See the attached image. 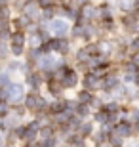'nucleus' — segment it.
I'll return each mask as SVG.
<instances>
[{
  "label": "nucleus",
  "mask_w": 139,
  "mask_h": 147,
  "mask_svg": "<svg viewBox=\"0 0 139 147\" xmlns=\"http://www.w3.org/2000/svg\"><path fill=\"white\" fill-rule=\"evenodd\" d=\"M27 92L29 90L25 86L23 78L21 80L15 78V80H11L6 88H0V98H2V101H8L10 105H19V103H23Z\"/></svg>",
  "instance_id": "1"
},
{
  "label": "nucleus",
  "mask_w": 139,
  "mask_h": 147,
  "mask_svg": "<svg viewBox=\"0 0 139 147\" xmlns=\"http://www.w3.org/2000/svg\"><path fill=\"white\" fill-rule=\"evenodd\" d=\"M48 103L50 98L44 96V92H27L25 99H23V105L27 109L29 115H40V113H48Z\"/></svg>",
  "instance_id": "2"
},
{
  "label": "nucleus",
  "mask_w": 139,
  "mask_h": 147,
  "mask_svg": "<svg viewBox=\"0 0 139 147\" xmlns=\"http://www.w3.org/2000/svg\"><path fill=\"white\" fill-rule=\"evenodd\" d=\"M69 63V57L65 55H59V54H44L40 59L36 61V69L44 75H54L61 65Z\"/></svg>",
  "instance_id": "3"
},
{
  "label": "nucleus",
  "mask_w": 139,
  "mask_h": 147,
  "mask_svg": "<svg viewBox=\"0 0 139 147\" xmlns=\"http://www.w3.org/2000/svg\"><path fill=\"white\" fill-rule=\"evenodd\" d=\"M118 25H120V33L126 34H137L139 33V13L137 11H130V13H118Z\"/></svg>",
  "instance_id": "4"
},
{
  "label": "nucleus",
  "mask_w": 139,
  "mask_h": 147,
  "mask_svg": "<svg viewBox=\"0 0 139 147\" xmlns=\"http://www.w3.org/2000/svg\"><path fill=\"white\" fill-rule=\"evenodd\" d=\"M23 82H25L29 92H42L44 84H46V75L40 73L38 69H32L31 73H27L23 76Z\"/></svg>",
  "instance_id": "5"
},
{
  "label": "nucleus",
  "mask_w": 139,
  "mask_h": 147,
  "mask_svg": "<svg viewBox=\"0 0 139 147\" xmlns=\"http://www.w3.org/2000/svg\"><path fill=\"white\" fill-rule=\"evenodd\" d=\"M71 27H73V23L63 19V17H54L52 21H48V29L50 33L54 34L57 38H63V36H69L71 34Z\"/></svg>",
  "instance_id": "6"
},
{
  "label": "nucleus",
  "mask_w": 139,
  "mask_h": 147,
  "mask_svg": "<svg viewBox=\"0 0 139 147\" xmlns=\"http://www.w3.org/2000/svg\"><path fill=\"white\" fill-rule=\"evenodd\" d=\"M101 78L103 76L95 75L93 71H88L82 75L80 78V88H86V90H90V92L93 94H99L101 92Z\"/></svg>",
  "instance_id": "7"
},
{
  "label": "nucleus",
  "mask_w": 139,
  "mask_h": 147,
  "mask_svg": "<svg viewBox=\"0 0 139 147\" xmlns=\"http://www.w3.org/2000/svg\"><path fill=\"white\" fill-rule=\"evenodd\" d=\"M21 13L25 17H29L31 21H40V16H42V8L38 6L36 0H27L25 6H23Z\"/></svg>",
  "instance_id": "8"
},
{
  "label": "nucleus",
  "mask_w": 139,
  "mask_h": 147,
  "mask_svg": "<svg viewBox=\"0 0 139 147\" xmlns=\"http://www.w3.org/2000/svg\"><path fill=\"white\" fill-rule=\"evenodd\" d=\"M114 132H116L118 136L126 138V140H130V138H134V122H130L128 119H122L118 120L116 124H114Z\"/></svg>",
  "instance_id": "9"
},
{
  "label": "nucleus",
  "mask_w": 139,
  "mask_h": 147,
  "mask_svg": "<svg viewBox=\"0 0 139 147\" xmlns=\"http://www.w3.org/2000/svg\"><path fill=\"white\" fill-rule=\"evenodd\" d=\"M90 57H91V54L88 52L86 44H80V46L73 52V63H88Z\"/></svg>",
  "instance_id": "10"
},
{
  "label": "nucleus",
  "mask_w": 139,
  "mask_h": 147,
  "mask_svg": "<svg viewBox=\"0 0 139 147\" xmlns=\"http://www.w3.org/2000/svg\"><path fill=\"white\" fill-rule=\"evenodd\" d=\"M95 128H97V124L91 119H88V120H82V124L78 126V130H76V132H78L80 136H84V138H88V140H90V136L95 132Z\"/></svg>",
  "instance_id": "11"
},
{
  "label": "nucleus",
  "mask_w": 139,
  "mask_h": 147,
  "mask_svg": "<svg viewBox=\"0 0 139 147\" xmlns=\"http://www.w3.org/2000/svg\"><path fill=\"white\" fill-rule=\"evenodd\" d=\"M8 42L11 46H27V33L25 31H13L10 34V40Z\"/></svg>",
  "instance_id": "12"
},
{
  "label": "nucleus",
  "mask_w": 139,
  "mask_h": 147,
  "mask_svg": "<svg viewBox=\"0 0 139 147\" xmlns=\"http://www.w3.org/2000/svg\"><path fill=\"white\" fill-rule=\"evenodd\" d=\"M93 96H95L93 92H90V90H86V88H80V90H76V94H75V99L78 101V103L90 105V103H91V99H93Z\"/></svg>",
  "instance_id": "13"
},
{
  "label": "nucleus",
  "mask_w": 139,
  "mask_h": 147,
  "mask_svg": "<svg viewBox=\"0 0 139 147\" xmlns=\"http://www.w3.org/2000/svg\"><path fill=\"white\" fill-rule=\"evenodd\" d=\"M90 142H93V147H99V145H103V143H107V134L97 126L95 132L90 136Z\"/></svg>",
  "instance_id": "14"
},
{
  "label": "nucleus",
  "mask_w": 139,
  "mask_h": 147,
  "mask_svg": "<svg viewBox=\"0 0 139 147\" xmlns=\"http://www.w3.org/2000/svg\"><path fill=\"white\" fill-rule=\"evenodd\" d=\"M91 107L90 105H84V103H76V109H75V115L76 117H80L82 120H88V119H91Z\"/></svg>",
  "instance_id": "15"
},
{
  "label": "nucleus",
  "mask_w": 139,
  "mask_h": 147,
  "mask_svg": "<svg viewBox=\"0 0 139 147\" xmlns=\"http://www.w3.org/2000/svg\"><path fill=\"white\" fill-rule=\"evenodd\" d=\"M107 143H109V145H111V147H124V145H126V138L118 136L116 132L112 130L111 134H109V136H107Z\"/></svg>",
  "instance_id": "16"
},
{
  "label": "nucleus",
  "mask_w": 139,
  "mask_h": 147,
  "mask_svg": "<svg viewBox=\"0 0 139 147\" xmlns=\"http://www.w3.org/2000/svg\"><path fill=\"white\" fill-rule=\"evenodd\" d=\"M86 140H88V138L80 136L78 132H75V134L67 140V145H71V147H86Z\"/></svg>",
  "instance_id": "17"
},
{
  "label": "nucleus",
  "mask_w": 139,
  "mask_h": 147,
  "mask_svg": "<svg viewBox=\"0 0 139 147\" xmlns=\"http://www.w3.org/2000/svg\"><path fill=\"white\" fill-rule=\"evenodd\" d=\"M54 17H57L55 6H52V8H42V16H40V21H42V23H48V21H52Z\"/></svg>",
  "instance_id": "18"
},
{
  "label": "nucleus",
  "mask_w": 139,
  "mask_h": 147,
  "mask_svg": "<svg viewBox=\"0 0 139 147\" xmlns=\"http://www.w3.org/2000/svg\"><path fill=\"white\" fill-rule=\"evenodd\" d=\"M11 80H15V76L11 73H8L6 69H0V88H6Z\"/></svg>",
  "instance_id": "19"
},
{
  "label": "nucleus",
  "mask_w": 139,
  "mask_h": 147,
  "mask_svg": "<svg viewBox=\"0 0 139 147\" xmlns=\"http://www.w3.org/2000/svg\"><path fill=\"white\" fill-rule=\"evenodd\" d=\"M11 57L10 54V42H0V63H4Z\"/></svg>",
  "instance_id": "20"
},
{
  "label": "nucleus",
  "mask_w": 139,
  "mask_h": 147,
  "mask_svg": "<svg viewBox=\"0 0 139 147\" xmlns=\"http://www.w3.org/2000/svg\"><path fill=\"white\" fill-rule=\"evenodd\" d=\"M128 52H130V54L139 52V33L134 34V36L130 38V42H128Z\"/></svg>",
  "instance_id": "21"
},
{
  "label": "nucleus",
  "mask_w": 139,
  "mask_h": 147,
  "mask_svg": "<svg viewBox=\"0 0 139 147\" xmlns=\"http://www.w3.org/2000/svg\"><path fill=\"white\" fill-rule=\"evenodd\" d=\"M120 78H122L124 84H135L137 75H135V73H120Z\"/></svg>",
  "instance_id": "22"
},
{
  "label": "nucleus",
  "mask_w": 139,
  "mask_h": 147,
  "mask_svg": "<svg viewBox=\"0 0 139 147\" xmlns=\"http://www.w3.org/2000/svg\"><path fill=\"white\" fill-rule=\"evenodd\" d=\"M40 8H52V6H57L59 0H36Z\"/></svg>",
  "instance_id": "23"
},
{
  "label": "nucleus",
  "mask_w": 139,
  "mask_h": 147,
  "mask_svg": "<svg viewBox=\"0 0 139 147\" xmlns=\"http://www.w3.org/2000/svg\"><path fill=\"white\" fill-rule=\"evenodd\" d=\"M10 109H11V105L8 101H0V117H6L10 113Z\"/></svg>",
  "instance_id": "24"
},
{
  "label": "nucleus",
  "mask_w": 139,
  "mask_h": 147,
  "mask_svg": "<svg viewBox=\"0 0 139 147\" xmlns=\"http://www.w3.org/2000/svg\"><path fill=\"white\" fill-rule=\"evenodd\" d=\"M130 59H132L135 65L139 67V52H134V54H130Z\"/></svg>",
  "instance_id": "25"
},
{
  "label": "nucleus",
  "mask_w": 139,
  "mask_h": 147,
  "mask_svg": "<svg viewBox=\"0 0 139 147\" xmlns=\"http://www.w3.org/2000/svg\"><path fill=\"white\" fill-rule=\"evenodd\" d=\"M124 147H139V138L137 140H134V142H126V145Z\"/></svg>",
  "instance_id": "26"
},
{
  "label": "nucleus",
  "mask_w": 139,
  "mask_h": 147,
  "mask_svg": "<svg viewBox=\"0 0 139 147\" xmlns=\"http://www.w3.org/2000/svg\"><path fill=\"white\" fill-rule=\"evenodd\" d=\"M134 134H135V138H139V122L134 124Z\"/></svg>",
  "instance_id": "27"
},
{
  "label": "nucleus",
  "mask_w": 139,
  "mask_h": 147,
  "mask_svg": "<svg viewBox=\"0 0 139 147\" xmlns=\"http://www.w3.org/2000/svg\"><path fill=\"white\" fill-rule=\"evenodd\" d=\"M2 145H6V140H4V134L0 132V147H2Z\"/></svg>",
  "instance_id": "28"
},
{
  "label": "nucleus",
  "mask_w": 139,
  "mask_h": 147,
  "mask_svg": "<svg viewBox=\"0 0 139 147\" xmlns=\"http://www.w3.org/2000/svg\"><path fill=\"white\" fill-rule=\"evenodd\" d=\"M135 88L139 90V75H137V80H135Z\"/></svg>",
  "instance_id": "29"
},
{
  "label": "nucleus",
  "mask_w": 139,
  "mask_h": 147,
  "mask_svg": "<svg viewBox=\"0 0 139 147\" xmlns=\"http://www.w3.org/2000/svg\"><path fill=\"white\" fill-rule=\"evenodd\" d=\"M109 2H112V4H114V6H116V0H109Z\"/></svg>",
  "instance_id": "30"
},
{
  "label": "nucleus",
  "mask_w": 139,
  "mask_h": 147,
  "mask_svg": "<svg viewBox=\"0 0 139 147\" xmlns=\"http://www.w3.org/2000/svg\"><path fill=\"white\" fill-rule=\"evenodd\" d=\"M137 13H139V11H137Z\"/></svg>",
  "instance_id": "31"
}]
</instances>
